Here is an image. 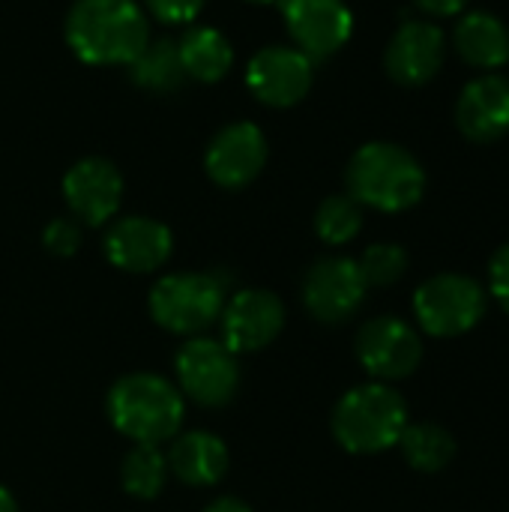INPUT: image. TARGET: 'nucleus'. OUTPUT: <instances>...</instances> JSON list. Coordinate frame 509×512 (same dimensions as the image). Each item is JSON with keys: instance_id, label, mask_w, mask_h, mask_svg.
<instances>
[{"instance_id": "nucleus-1", "label": "nucleus", "mask_w": 509, "mask_h": 512, "mask_svg": "<svg viewBox=\"0 0 509 512\" xmlns=\"http://www.w3.org/2000/svg\"><path fill=\"white\" fill-rule=\"evenodd\" d=\"M66 42L84 63L129 66L150 42L147 15L135 0H75Z\"/></svg>"}, {"instance_id": "nucleus-2", "label": "nucleus", "mask_w": 509, "mask_h": 512, "mask_svg": "<svg viewBox=\"0 0 509 512\" xmlns=\"http://www.w3.org/2000/svg\"><path fill=\"white\" fill-rule=\"evenodd\" d=\"M111 426L132 444H165L180 435L186 417L183 393L162 375L132 372L114 381L105 396Z\"/></svg>"}, {"instance_id": "nucleus-3", "label": "nucleus", "mask_w": 509, "mask_h": 512, "mask_svg": "<svg viewBox=\"0 0 509 512\" xmlns=\"http://www.w3.org/2000/svg\"><path fill=\"white\" fill-rule=\"evenodd\" d=\"M426 171L417 156L393 141H369L348 162V195L360 207L405 213L423 201Z\"/></svg>"}, {"instance_id": "nucleus-4", "label": "nucleus", "mask_w": 509, "mask_h": 512, "mask_svg": "<svg viewBox=\"0 0 509 512\" xmlns=\"http://www.w3.org/2000/svg\"><path fill=\"white\" fill-rule=\"evenodd\" d=\"M408 423V402L381 381L348 390L330 417L336 444L354 456H375L396 447Z\"/></svg>"}, {"instance_id": "nucleus-5", "label": "nucleus", "mask_w": 509, "mask_h": 512, "mask_svg": "<svg viewBox=\"0 0 509 512\" xmlns=\"http://www.w3.org/2000/svg\"><path fill=\"white\" fill-rule=\"evenodd\" d=\"M228 300V288L213 273H171L150 288V318L174 336H201L210 330Z\"/></svg>"}, {"instance_id": "nucleus-6", "label": "nucleus", "mask_w": 509, "mask_h": 512, "mask_svg": "<svg viewBox=\"0 0 509 512\" xmlns=\"http://www.w3.org/2000/svg\"><path fill=\"white\" fill-rule=\"evenodd\" d=\"M489 309L483 285L462 273H438L414 294V318L435 339H453L474 330Z\"/></svg>"}, {"instance_id": "nucleus-7", "label": "nucleus", "mask_w": 509, "mask_h": 512, "mask_svg": "<svg viewBox=\"0 0 509 512\" xmlns=\"http://www.w3.org/2000/svg\"><path fill=\"white\" fill-rule=\"evenodd\" d=\"M177 390L183 399L201 408H222L234 399L240 387L237 354H231L219 339L192 336L174 354Z\"/></svg>"}, {"instance_id": "nucleus-8", "label": "nucleus", "mask_w": 509, "mask_h": 512, "mask_svg": "<svg viewBox=\"0 0 509 512\" xmlns=\"http://www.w3.org/2000/svg\"><path fill=\"white\" fill-rule=\"evenodd\" d=\"M354 351L360 366L381 384L411 378L423 363L420 333L396 315H381L366 321L357 330Z\"/></svg>"}, {"instance_id": "nucleus-9", "label": "nucleus", "mask_w": 509, "mask_h": 512, "mask_svg": "<svg viewBox=\"0 0 509 512\" xmlns=\"http://www.w3.org/2000/svg\"><path fill=\"white\" fill-rule=\"evenodd\" d=\"M366 279L354 258L327 255L318 258L303 279V306L321 324H345L366 300Z\"/></svg>"}, {"instance_id": "nucleus-10", "label": "nucleus", "mask_w": 509, "mask_h": 512, "mask_svg": "<svg viewBox=\"0 0 509 512\" xmlns=\"http://www.w3.org/2000/svg\"><path fill=\"white\" fill-rule=\"evenodd\" d=\"M222 345L231 354H255L276 342L285 327V306L273 291L264 288H243L225 300L219 315Z\"/></svg>"}, {"instance_id": "nucleus-11", "label": "nucleus", "mask_w": 509, "mask_h": 512, "mask_svg": "<svg viewBox=\"0 0 509 512\" xmlns=\"http://www.w3.org/2000/svg\"><path fill=\"white\" fill-rule=\"evenodd\" d=\"M63 198L75 222L99 228L111 222L123 201V174L114 162L87 156L75 162L63 177Z\"/></svg>"}, {"instance_id": "nucleus-12", "label": "nucleus", "mask_w": 509, "mask_h": 512, "mask_svg": "<svg viewBox=\"0 0 509 512\" xmlns=\"http://www.w3.org/2000/svg\"><path fill=\"white\" fill-rule=\"evenodd\" d=\"M246 84L258 102L270 108H291L312 87V60L300 48L288 45L261 48L246 66Z\"/></svg>"}, {"instance_id": "nucleus-13", "label": "nucleus", "mask_w": 509, "mask_h": 512, "mask_svg": "<svg viewBox=\"0 0 509 512\" xmlns=\"http://www.w3.org/2000/svg\"><path fill=\"white\" fill-rule=\"evenodd\" d=\"M285 27L309 60L336 54L354 33V15L342 0H282Z\"/></svg>"}, {"instance_id": "nucleus-14", "label": "nucleus", "mask_w": 509, "mask_h": 512, "mask_svg": "<svg viewBox=\"0 0 509 512\" xmlns=\"http://www.w3.org/2000/svg\"><path fill=\"white\" fill-rule=\"evenodd\" d=\"M267 165V138L255 123H231L213 135L204 153L210 180L222 189L249 186Z\"/></svg>"}, {"instance_id": "nucleus-15", "label": "nucleus", "mask_w": 509, "mask_h": 512, "mask_svg": "<svg viewBox=\"0 0 509 512\" xmlns=\"http://www.w3.org/2000/svg\"><path fill=\"white\" fill-rule=\"evenodd\" d=\"M444 54H447V39L438 24L405 21L387 45L384 66L396 84L420 87V84H429L441 72Z\"/></svg>"}, {"instance_id": "nucleus-16", "label": "nucleus", "mask_w": 509, "mask_h": 512, "mask_svg": "<svg viewBox=\"0 0 509 512\" xmlns=\"http://www.w3.org/2000/svg\"><path fill=\"white\" fill-rule=\"evenodd\" d=\"M174 252L168 225L147 216L114 219L105 231V258L123 273H153Z\"/></svg>"}, {"instance_id": "nucleus-17", "label": "nucleus", "mask_w": 509, "mask_h": 512, "mask_svg": "<svg viewBox=\"0 0 509 512\" xmlns=\"http://www.w3.org/2000/svg\"><path fill=\"white\" fill-rule=\"evenodd\" d=\"M456 126L474 144H492L509 135V81L498 72L465 84L456 102Z\"/></svg>"}, {"instance_id": "nucleus-18", "label": "nucleus", "mask_w": 509, "mask_h": 512, "mask_svg": "<svg viewBox=\"0 0 509 512\" xmlns=\"http://www.w3.org/2000/svg\"><path fill=\"white\" fill-rule=\"evenodd\" d=\"M165 459H168V474H174L183 486L192 489H210L222 483L231 465V453L225 441L204 429L174 435Z\"/></svg>"}, {"instance_id": "nucleus-19", "label": "nucleus", "mask_w": 509, "mask_h": 512, "mask_svg": "<svg viewBox=\"0 0 509 512\" xmlns=\"http://www.w3.org/2000/svg\"><path fill=\"white\" fill-rule=\"evenodd\" d=\"M453 45L459 57L474 69L495 72L509 63V27L498 15L483 9L465 12L456 21Z\"/></svg>"}, {"instance_id": "nucleus-20", "label": "nucleus", "mask_w": 509, "mask_h": 512, "mask_svg": "<svg viewBox=\"0 0 509 512\" xmlns=\"http://www.w3.org/2000/svg\"><path fill=\"white\" fill-rule=\"evenodd\" d=\"M177 51H180L186 78H195L204 84L225 78L228 69L234 66V48L225 39V33H219L216 27H189L183 39L177 42Z\"/></svg>"}, {"instance_id": "nucleus-21", "label": "nucleus", "mask_w": 509, "mask_h": 512, "mask_svg": "<svg viewBox=\"0 0 509 512\" xmlns=\"http://www.w3.org/2000/svg\"><path fill=\"white\" fill-rule=\"evenodd\" d=\"M396 447L405 462L423 474H438L456 459V438L438 423H408Z\"/></svg>"}, {"instance_id": "nucleus-22", "label": "nucleus", "mask_w": 509, "mask_h": 512, "mask_svg": "<svg viewBox=\"0 0 509 512\" xmlns=\"http://www.w3.org/2000/svg\"><path fill=\"white\" fill-rule=\"evenodd\" d=\"M129 72L138 87L153 90V93H171L186 81L177 42H168V39L147 42L144 51L129 63Z\"/></svg>"}, {"instance_id": "nucleus-23", "label": "nucleus", "mask_w": 509, "mask_h": 512, "mask_svg": "<svg viewBox=\"0 0 509 512\" xmlns=\"http://www.w3.org/2000/svg\"><path fill=\"white\" fill-rule=\"evenodd\" d=\"M123 492L138 501H153L168 483V459L156 444H135L120 465Z\"/></svg>"}, {"instance_id": "nucleus-24", "label": "nucleus", "mask_w": 509, "mask_h": 512, "mask_svg": "<svg viewBox=\"0 0 509 512\" xmlns=\"http://www.w3.org/2000/svg\"><path fill=\"white\" fill-rule=\"evenodd\" d=\"M315 231L327 246H345L363 231V207L351 195H330L315 213Z\"/></svg>"}, {"instance_id": "nucleus-25", "label": "nucleus", "mask_w": 509, "mask_h": 512, "mask_svg": "<svg viewBox=\"0 0 509 512\" xmlns=\"http://www.w3.org/2000/svg\"><path fill=\"white\" fill-rule=\"evenodd\" d=\"M366 288H390L408 273V252L399 243H375L357 261Z\"/></svg>"}, {"instance_id": "nucleus-26", "label": "nucleus", "mask_w": 509, "mask_h": 512, "mask_svg": "<svg viewBox=\"0 0 509 512\" xmlns=\"http://www.w3.org/2000/svg\"><path fill=\"white\" fill-rule=\"evenodd\" d=\"M42 246L57 258H69L81 246V228L75 225V219H54L42 231Z\"/></svg>"}, {"instance_id": "nucleus-27", "label": "nucleus", "mask_w": 509, "mask_h": 512, "mask_svg": "<svg viewBox=\"0 0 509 512\" xmlns=\"http://www.w3.org/2000/svg\"><path fill=\"white\" fill-rule=\"evenodd\" d=\"M147 9L165 24H189L204 9V0H147Z\"/></svg>"}, {"instance_id": "nucleus-28", "label": "nucleus", "mask_w": 509, "mask_h": 512, "mask_svg": "<svg viewBox=\"0 0 509 512\" xmlns=\"http://www.w3.org/2000/svg\"><path fill=\"white\" fill-rule=\"evenodd\" d=\"M489 288L498 306L509 315V246H501L489 261Z\"/></svg>"}, {"instance_id": "nucleus-29", "label": "nucleus", "mask_w": 509, "mask_h": 512, "mask_svg": "<svg viewBox=\"0 0 509 512\" xmlns=\"http://www.w3.org/2000/svg\"><path fill=\"white\" fill-rule=\"evenodd\" d=\"M468 3H471V0H417V6H420L426 15H432V18H453V15H462Z\"/></svg>"}, {"instance_id": "nucleus-30", "label": "nucleus", "mask_w": 509, "mask_h": 512, "mask_svg": "<svg viewBox=\"0 0 509 512\" xmlns=\"http://www.w3.org/2000/svg\"><path fill=\"white\" fill-rule=\"evenodd\" d=\"M204 512H252V507L246 504V501H240V498H231V495H225V498H216V501H210Z\"/></svg>"}, {"instance_id": "nucleus-31", "label": "nucleus", "mask_w": 509, "mask_h": 512, "mask_svg": "<svg viewBox=\"0 0 509 512\" xmlns=\"http://www.w3.org/2000/svg\"><path fill=\"white\" fill-rule=\"evenodd\" d=\"M0 512H18V504L12 498V492L6 486H0Z\"/></svg>"}, {"instance_id": "nucleus-32", "label": "nucleus", "mask_w": 509, "mask_h": 512, "mask_svg": "<svg viewBox=\"0 0 509 512\" xmlns=\"http://www.w3.org/2000/svg\"><path fill=\"white\" fill-rule=\"evenodd\" d=\"M252 3H282V0H252Z\"/></svg>"}]
</instances>
